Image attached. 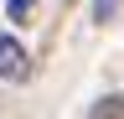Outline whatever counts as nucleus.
I'll return each instance as SVG.
<instances>
[{
  "mask_svg": "<svg viewBox=\"0 0 124 119\" xmlns=\"http://www.w3.org/2000/svg\"><path fill=\"white\" fill-rule=\"evenodd\" d=\"M88 119H124V93H103L98 103H93Z\"/></svg>",
  "mask_w": 124,
  "mask_h": 119,
  "instance_id": "obj_2",
  "label": "nucleus"
},
{
  "mask_svg": "<svg viewBox=\"0 0 124 119\" xmlns=\"http://www.w3.org/2000/svg\"><path fill=\"white\" fill-rule=\"evenodd\" d=\"M0 78L5 83H26L31 78V52L16 36H0Z\"/></svg>",
  "mask_w": 124,
  "mask_h": 119,
  "instance_id": "obj_1",
  "label": "nucleus"
},
{
  "mask_svg": "<svg viewBox=\"0 0 124 119\" xmlns=\"http://www.w3.org/2000/svg\"><path fill=\"white\" fill-rule=\"evenodd\" d=\"M114 5H119V0H93V21H108V16H114Z\"/></svg>",
  "mask_w": 124,
  "mask_h": 119,
  "instance_id": "obj_4",
  "label": "nucleus"
},
{
  "mask_svg": "<svg viewBox=\"0 0 124 119\" xmlns=\"http://www.w3.org/2000/svg\"><path fill=\"white\" fill-rule=\"evenodd\" d=\"M31 10H36V0H5V16H10V21H21V26L31 21Z\"/></svg>",
  "mask_w": 124,
  "mask_h": 119,
  "instance_id": "obj_3",
  "label": "nucleus"
}]
</instances>
